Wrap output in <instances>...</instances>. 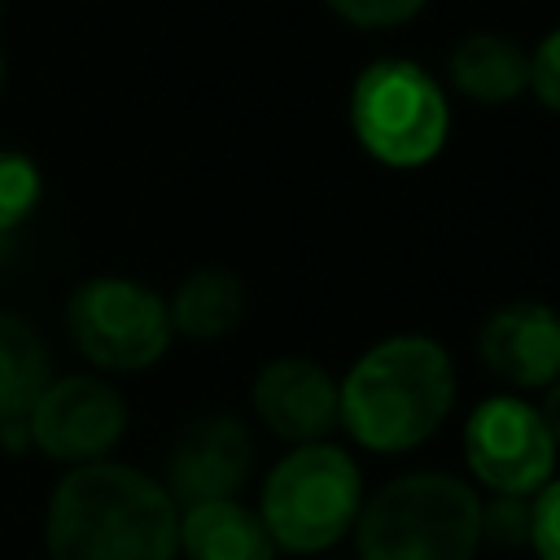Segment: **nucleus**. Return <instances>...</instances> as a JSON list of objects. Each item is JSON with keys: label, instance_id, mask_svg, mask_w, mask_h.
<instances>
[{"label": "nucleus", "instance_id": "obj_1", "mask_svg": "<svg viewBox=\"0 0 560 560\" xmlns=\"http://www.w3.org/2000/svg\"><path fill=\"white\" fill-rule=\"evenodd\" d=\"M44 547L48 560H175L179 508L131 464H79L48 494Z\"/></svg>", "mask_w": 560, "mask_h": 560}, {"label": "nucleus", "instance_id": "obj_2", "mask_svg": "<svg viewBox=\"0 0 560 560\" xmlns=\"http://www.w3.org/2000/svg\"><path fill=\"white\" fill-rule=\"evenodd\" d=\"M455 402V372L433 337L372 346L337 389V420L368 451H411L438 433Z\"/></svg>", "mask_w": 560, "mask_h": 560}, {"label": "nucleus", "instance_id": "obj_3", "mask_svg": "<svg viewBox=\"0 0 560 560\" xmlns=\"http://www.w3.org/2000/svg\"><path fill=\"white\" fill-rule=\"evenodd\" d=\"M477 516L481 499L451 472L394 477L359 508V560H472Z\"/></svg>", "mask_w": 560, "mask_h": 560}, {"label": "nucleus", "instance_id": "obj_4", "mask_svg": "<svg viewBox=\"0 0 560 560\" xmlns=\"http://www.w3.org/2000/svg\"><path fill=\"white\" fill-rule=\"evenodd\" d=\"M363 508V477L332 442L293 446L262 486V525L284 551H324L350 534Z\"/></svg>", "mask_w": 560, "mask_h": 560}, {"label": "nucleus", "instance_id": "obj_5", "mask_svg": "<svg viewBox=\"0 0 560 560\" xmlns=\"http://www.w3.org/2000/svg\"><path fill=\"white\" fill-rule=\"evenodd\" d=\"M359 144L385 166H424L446 144V96L411 61H376L350 92Z\"/></svg>", "mask_w": 560, "mask_h": 560}, {"label": "nucleus", "instance_id": "obj_6", "mask_svg": "<svg viewBox=\"0 0 560 560\" xmlns=\"http://www.w3.org/2000/svg\"><path fill=\"white\" fill-rule=\"evenodd\" d=\"M66 332L74 350L105 372H144L171 346L166 298L127 276H92L66 302Z\"/></svg>", "mask_w": 560, "mask_h": 560}, {"label": "nucleus", "instance_id": "obj_7", "mask_svg": "<svg viewBox=\"0 0 560 560\" xmlns=\"http://www.w3.org/2000/svg\"><path fill=\"white\" fill-rule=\"evenodd\" d=\"M127 429V402L122 394L88 372L52 376L35 407L26 411V438L48 459H61L70 468L105 459Z\"/></svg>", "mask_w": 560, "mask_h": 560}, {"label": "nucleus", "instance_id": "obj_8", "mask_svg": "<svg viewBox=\"0 0 560 560\" xmlns=\"http://www.w3.org/2000/svg\"><path fill=\"white\" fill-rule=\"evenodd\" d=\"M464 455L481 486L494 494H534L556 468V442L538 407L499 394L486 398L464 424Z\"/></svg>", "mask_w": 560, "mask_h": 560}, {"label": "nucleus", "instance_id": "obj_9", "mask_svg": "<svg viewBox=\"0 0 560 560\" xmlns=\"http://www.w3.org/2000/svg\"><path fill=\"white\" fill-rule=\"evenodd\" d=\"M254 468V442L249 429L232 416H197L184 424L166 455V494L175 508L236 499V490L249 481Z\"/></svg>", "mask_w": 560, "mask_h": 560}, {"label": "nucleus", "instance_id": "obj_10", "mask_svg": "<svg viewBox=\"0 0 560 560\" xmlns=\"http://www.w3.org/2000/svg\"><path fill=\"white\" fill-rule=\"evenodd\" d=\"M477 346L486 368L508 385L534 389L560 376V315L547 302H529V298L503 302L481 324Z\"/></svg>", "mask_w": 560, "mask_h": 560}, {"label": "nucleus", "instance_id": "obj_11", "mask_svg": "<svg viewBox=\"0 0 560 560\" xmlns=\"http://www.w3.org/2000/svg\"><path fill=\"white\" fill-rule=\"evenodd\" d=\"M258 420L289 442H319L337 424V385L311 359H271L254 376Z\"/></svg>", "mask_w": 560, "mask_h": 560}, {"label": "nucleus", "instance_id": "obj_12", "mask_svg": "<svg viewBox=\"0 0 560 560\" xmlns=\"http://www.w3.org/2000/svg\"><path fill=\"white\" fill-rule=\"evenodd\" d=\"M179 551L188 560H271L276 542L258 512L236 499L179 508Z\"/></svg>", "mask_w": 560, "mask_h": 560}, {"label": "nucleus", "instance_id": "obj_13", "mask_svg": "<svg viewBox=\"0 0 560 560\" xmlns=\"http://www.w3.org/2000/svg\"><path fill=\"white\" fill-rule=\"evenodd\" d=\"M166 315H171V332L192 341H219L245 315V284L223 267H201L179 280L175 298L166 302Z\"/></svg>", "mask_w": 560, "mask_h": 560}, {"label": "nucleus", "instance_id": "obj_14", "mask_svg": "<svg viewBox=\"0 0 560 560\" xmlns=\"http://www.w3.org/2000/svg\"><path fill=\"white\" fill-rule=\"evenodd\" d=\"M451 83L472 101L503 105L529 88V57L503 35H468L451 52Z\"/></svg>", "mask_w": 560, "mask_h": 560}, {"label": "nucleus", "instance_id": "obj_15", "mask_svg": "<svg viewBox=\"0 0 560 560\" xmlns=\"http://www.w3.org/2000/svg\"><path fill=\"white\" fill-rule=\"evenodd\" d=\"M48 346L31 319L0 311V429L26 424V411L48 385Z\"/></svg>", "mask_w": 560, "mask_h": 560}, {"label": "nucleus", "instance_id": "obj_16", "mask_svg": "<svg viewBox=\"0 0 560 560\" xmlns=\"http://www.w3.org/2000/svg\"><path fill=\"white\" fill-rule=\"evenodd\" d=\"M39 166L18 149H0V236L26 223V214L39 206Z\"/></svg>", "mask_w": 560, "mask_h": 560}, {"label": "nucleus", "instance_id": "obj_17", "mask_svg": "<svg viewBox=\"0 0 560 560\" xmlns=\"http://www.w3.org/2000/svg\"><path fill=\"white\" fill-rule=\"evenodd\" d=\"M529 521H534V503L525 494H494L490 503H481L477 534H481V542L512 551V547L529 542Z\"/></svg>", "mask_w": 560, "mask_h": 560}, {"label": "nucleus", "instance_id": "obj_18", "mask_svg": "<svg viewBox=\"0 0 560 560\" xmlns=\"http://www.w3.org/2000/svg\"><path fill=\"white\" fill-rule=\"evenodd\" d=\"M341 22L350 26H368V31H385V26H402L407 18L420 13L424 0H324Z\"/></svg>", "mask_w": 560, "mask_h": 560}, {"label": "nucleus", "instance_id": "obj_19", "mask_svg": "<svg viewBox=\"0 0 560 560\" xmlns=\"http://www.w3.org/2000/svg\"><path fill=\"white\" fill-rule=\"evenodd\" d=\"M529 547H534L542 560H560V481L542 486V494L534 499Z\"/></svg>", "mask_w": 560, "mask_h": 560}, {"label": "nucleus", "instance_id": "obj_20", "mask_svg": "<svg viewBox=\"0 0 560 560\" xmlns=\"http://www.w3.org/2000/svg\"><path fill=\"white\" fill-rule=\"evenodd\" d=\"M529 88H534V96L547 109L560 114V31H551L534 48V57H529Z\"/></svg>", "mask_w": 560, "mask_h": 560}, {"label": "nucleus", "instance_id": "obj_21", "mask_svg": "<svg viewBox=\"0 0 560 560\" xmlns=\"http://www.w3.org/2000/svg\"><path fill=\"white\" fill-rule=\"evenodd\" d=\"M538 416H542V424H547V433H551V442L560 446V376L547 385V398H542V407H538Z\"/></svg>", "mask_w": 560, "mask_h": 560}, {"label": "nucleus", "instance_id": "obj_22", "mask_svg": "<svg viewBox=\"0 0 560 560\" xmlns=\"http://www.w3.org/2000/svg\"><path fill=\"white\" fill-rule=\"evenodd\" d=\"M0 83H4V52H0Z\"/></svg>", "mask_w": 560, "mask_h": 560}]
</instances>
